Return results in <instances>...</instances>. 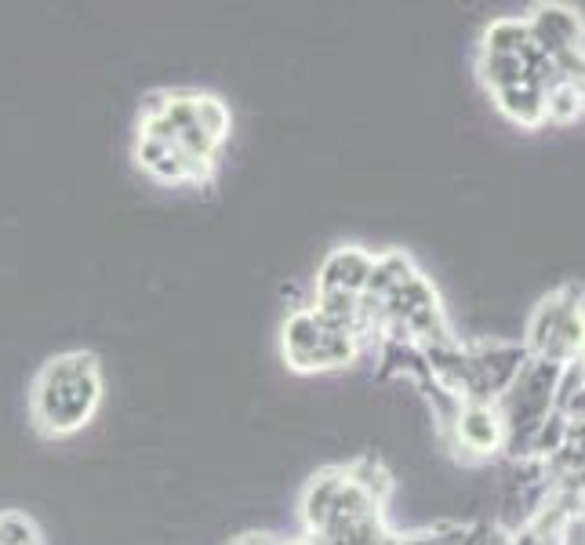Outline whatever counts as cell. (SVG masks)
Here are the masks:
<instances>
[{"instance_id": "cell-1", "label": "cell", "mask_w": 585, "mask_h": 545, "mask_svg": "<svg viewBox=\"0 0 585 545\" xmlns=\"http://www.w3.org/2000/svg\"><path fill=\"white\" fill-rule=\"evenodd\" d=\"M99 404V371H95V357H58L44 367L41 382H37V422L44 433H74L88 422V414Z\"/></svg>"}, {"instance_id": "cell-2", "label": "cell", "mask_w": 585, "mask_h": 545, "mask_svg": "<svg viewBox=\"0 0 585 545\" xmlns=\"http://www.w3.org/2000/svg\"><path fill=\"white\" fill-rule=\"evenodd\" d=\"M553 425H556V436H564V433H571L575 425H571L567 419H553ZM545 436H549V419L534 430V436H531V452H542V444H545ZM549 455H556L560 452V441H549V447H545Z\"/></svg>"}]
</instances>
